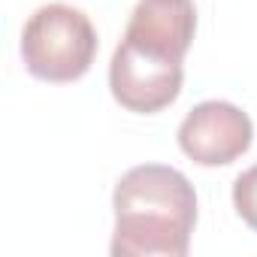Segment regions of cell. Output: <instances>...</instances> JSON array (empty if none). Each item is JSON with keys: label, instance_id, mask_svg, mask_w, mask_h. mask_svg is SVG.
Wrapping results in <instances>:
<instances>
[{"label": "cell", "instance_id": "cell-1", "mask_svg": "<svg viewBox=\"0 0 257 257\" xmlns=\"http://www.w3.org/2000/svg\"><path fill=\"white\" fill-rule=\"evenodd\" d=\"M197 34L194 0H140L109 64V91L127 112L167 109L185 82V55Z\"/></svg>", "mask_w": 257, "mask_h": 257}, {"label": "cell", "instance_id": "cell-2", "mask_svg": "<svg viewBox=\"0 0 257 257\" xmlns=\"http://www.w3.org/2000/svg\"><path fill=\"white\" fill-rule=\"evenodd\" d=\"M115 257H185L197 227V191L167 164L127 170L112 194Z\"/></svg>", "mask_w": 257, "mask_h": 257}, {"label": "cell", "instance_id": "cell-3", "mask_svg": "<svg viewBox=\"0 0 257 257\" xmlns=\"http://www.w3.org/2000/svg\"><path fill=\"white\" fill-rule=\"evenodd\" d=\"M97 31L91 19L67 4L40 7L22 31V61L40 82H79L97 58Z\"/></svg>", "mask_w": 257, "mask_h": 257}, {"label": "cell", "instance_id": "cell-4", "mask_svg": "<svg viewBox=\"0 0 257 257\" xmlns=\"http://www.w3.org/2000/svg\"><path fill=\"white\" fill-rule=\"evenodd\" d=\"M254 140L248 112L227 100L197 103L179 124V149L200 167H227L239 161Z\"/></svg>", "mask_w": 257, "mask_h": 257}, {"label": "cell", "instance_id": "cell-5", "mask_svg": "<svg viewBox=\"0 0 257 257\" xmlns=\"http://www.w3.org/2000/svg\"><path fill=\"white\" fill-rule=\"evenodd\" d=\"M233 206H236V215L257 233V164L236 176V182H233Z\"/></svg>", "mask_w": 257, "mask_h": 257}]
</instances>
